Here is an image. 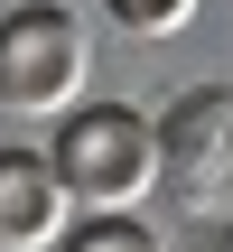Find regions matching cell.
Segmentation results:
<instances>
[{"label": "cell", "instance_id": "obj_3", "mask_svg": "<svg viewBox=\"0 0 233 252\" xmlns=\"http://www.w3.org/2000/svg\"><path fill=\"white\" fill-rule=\"evenodd\" d=\"M159 187L187 215L233 224V84H196L159 112Z\"/></svg>", "mask_w": 233, "mask_h": 252}, {"label": "cell", "instance_id": "obj_5", "mask_svg": "<svg viewBox=\"0 0 233 252\" xmlns=\"http://www.w3.org/2000/svg\"><path fill=\"white\" fill-rule=\"evenodd\" d=\"M56 252H168V243H159L140 215H75V234Z\"/></svg>", "mask_w": 233, "mask_h": 252}, {"label": "cell", "instance_id": "obj_2", "mask_svg": "<svg viewBox=\"0 0 233 252\" xmlns=\"http://www.w3.org/2000/svg\"><path fill=\"white\" fill-rule=\"evenodd\" d=\"M84 84H93V37H84L56 0L0 19V103H9V112H56V122H65V112L84 103Z\"/></svg>", "mask_w": 233, "mask_h": 252}, {"label": "cell", "instance_id": "obj_7", "mask_svg": "<svg viewBox=\"0 0 233 252\" xmlns=\"http://www.w3.org/2000/svg\"><path fill=\"white\" fill-rule=\"evenodd\" d=\"M224 252H233V224H224Z\"/></svg>", "mask_w": 233, "mask_h": 252}, {"label": "cell", "instance_id": "obj_8", "mask_svg": "<svg viewBox=\"0 0 233 252\" xmlns=\"http://www.w3.org/2000/svg\"><path fill=\"white\" fill-rule=\"evenodd\" d=\"M0 112H9V103H0Z\"/></svg>", "mask_w": 233, "mask_h": 252}, {"label": "cell", "instance_id": "obj_6", "mask_svg": "<svg viewBox=\"0 0 233 252\" xmlns=\"http://www.w3.org/2000/svg\"><path fill=\"white\" fill-rule=\"evenodd\" d=\"M112 19H121L131 37H168V28L196 19V0H112Z\"/></svg>", "mask_w": 233, "mask_h": 252}, {"label": "cell", "instance_id": "obj_4", "mask_svg": "<svg viewBox=\"0 0 233 252\" xmlns=\"http://www.w3.org/2000/svg\"><path fill=\"white\" fill-rule=\"evenodd\" d=\"M75 234V187L37 150H0V252H56Z\"/></svg>", "mask_w": 233, "mask_h": 252}, {"label": "cell", "instance_id": "obj_1", "mask_svg": "<svg viewBox=\"0 0 233 252\" xmlns=\"http://www.w3.org/2000/svg\"><path fill=\"white\" fill-rule=\"evenodd\" d=\"M56 178L75 187L84 215H131L149 187H159V122L131 112V103H75L56 122Z\"/></svg>", "mask_w": 233, "mask_h": 252}]
</instances>
